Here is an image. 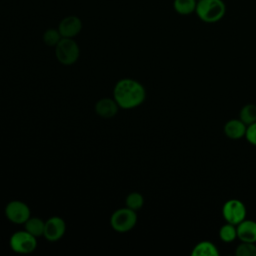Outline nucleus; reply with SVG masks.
<instances>
[{"mask_svg":"<svg viewBox=\"0 0 256 256\" xmlns=\"http://www.w3.org/2000/svg\"><path fill=\"white\" fill-rule=\"evenodd\" d=\"M113 98L120 108L133 109L144 102L146 90L140 82L124 78L116 83L113 89Z\"/></svg>","mask_w":256,"mask_h":256,"instance_id":"f257e3e1","label":"nucleus"},{"mask_svg":"<svg viewBox=\"0 0 256 256\" xmlns=\"http://www.w3.org/2000/svg\"><path fill=\"white\" fill-rule=\"evenodd\" d=\"M195 13L205 23H216L226 13V5L223 0H200L197 2Z\"/></svg>","mask_w":256,"mask_h":256,"instance_id":"f03ea898","label":"nucleus"},{"mask_svg":"<svg viewBox=\"0 0 256 256\" xmlns=\"http://www.w3.org/2000/svg\"><path fill=\"white\" fill-rule=\"evenodd\" d=\"M80 55L78 44L73 38L62 37L59 43L55 46V56L57 60L66 66L74 64Z\"/></svg>","mask_w":256,"mask_h":256,"instance_id":"7ed1b4c3","label":"nucleus"},{"mask_svg":"<svg viewBox=\"0 0 256 256\" xmlns=\"http://www.w3.org/2000/svg\"><path fill=\"white\" fill-rule=\"evenodd\" d=\"M137 223L136 211L126 207L113 212L110 218V225L116 232L125 233L135 227Z\"/></svg>","mask_w":256,"mask_h":256,"instance_id":"20e7f679","label":"nucleus"},{"mask_svg":"<svg viewBox=\"0 0 256 256\" xmlns=\"http://www.w3.org/2000/svg\"><path fill=\"white\" fill-rule=\"evenodd\" d=\"M10 248L19 254H29L37 247L36 237L28 231H16L9 240Z\"/></svg>","mask_w":256,"mask_h":256,"instance_id":"39448f33","label":"nucleus"},{"mask_svg":"<svg viewBox=\"0 0 256 256\" xmlns=\"http://www.w3.org/2000/svg\"><path fill=\"white\" fill-rule=\"evenodd\" d=\"M246 207L244 203L238 199H230L226 201L222 207V216L227 223L237 225L246 218Z\"/></svg>","mask_w":256,"mask_h":256,"instance_id":"423d86ee","label":"nucleus"},{"mask_svg":"<svg viewBox=\"0 0 256 256\" xmlns=\"http://www.w3.org/2000/svg\"><path fill=\"white\" fill-rule=\"evenodd\" d=\"M5 215L12 223L24 224L30 218L31 212L26 203L19 200H13L6 205Z\"/></svg>","mask_w":256,"mask_h":256,"instance_id":"0eeeda50","label":"nucleus"},{"mask_svg":"<svg viewBox=\"0 0 256 256\" xmlns=\"http://www.w3.org/2000/svg\"><path fill=\"white\" fill-rule=\"evenodd\" d=\"M66 231V224L64 220L58 216L50 217L45 221V228L43 236L49 242H56L60 240Z\"/></svg>","mask_w":256,"mask_h":256,"instance_id":"6e6552de","label":"nucleus"},{"mask_svg":"<svg viewBox=\"0 0 256 256\" xmlns=\"http://www.w3.org/2000/svg\"><path fill=\"white\" fill-rule=\"evenodd\" d=\"M58 30L62 37L74 38L82 30V21L79 17L74 15L66 16L60 21L58 25Z\"/></svg>","mask_w":256,"mask_h":256,"instance_id":"1a4fd4ad","label":"nucleus"},{"mask_svg":"<svg viewBox=\"0 0 256 256\" xmlns=\"http://www.w3.org/2000/svg\"><path fill=\"white\" fill-rule=\"evenodd\" d=\"M237 238L241 242L256 243V221L246 218L236 225Z\"/></svg>","mask_w":256,"mask_h":256,"instance_id":"9d476101","label":"nucleus"},{"mask_svg":"<svg viewBox=\"0 0 256 256\" xmlns=\"http://www.w3.org/2000/svg\"><path fill=\"white\" fill-rule=\"evenodd\" d=\"M247 130V125L243 123L240 119L228 120L223 128L226 137L232 140H238L245 137Z\"/></svg>","mask_w":256,"mask_h":256,"instance_id":"9b49d317","label":"nucleus"},{"mask_svg":"<svg viewBox=\"0 0 256 256\" xmlns=\"http://www.w3.org/2000/svg\"><path fill=\"white\" fill-rule=\"evenodd\" d=\"M118 104L116 101L110 98H102L95 104V112L97 115H99L102 118H112L114 117L118 112Z\"/></svg>","mask_w":256,"mask_h":256,"instance_id":"f8f14e48","label":"nucleus"},{"mask_svg":"<svg viewBox=\"0 0 256 256\" xmlns=\"http://www.w3.org/2000/svg\"><path fill=\"white\" fill-rule=\"evenodd\" d=\"M193 256H218L219 251L215 244L210 241H201L196 244L191 252Z\"/></svg>","mask_w":256,"mask_h":256,"instance_id":"ddd939ff","label":"nucleus"},{"mask_svg":"<svg viewBox=\"0 0 256 256\" xmlns=\"http://www.w3.org/2000/svg\"><path fill=\"white\" fill-rule=\"evenodd\" d=\"M197 6L196 0H174L173 1V8L176 13L187 16L192 13H195Z\"/></svg>","mask_w":256,"mask_h":256,"instance_id":"4468645a","label":"nucleus"},{"mask_svg":"<svg viewBox=\"0 0 256 256\" xmlns=\"http://www.w3.org/2000/svg\"><path fill=\"white\" fill-rule=\"evenodd\" d=\"M25 230L28 231L33 236L40 237L44 234V228H45V222L37 217H30L25 223Z\"/></svg>","mask_w":256,"mask_h":256,"instance_id":"2eb2a0df","label":"nucleus"},{"mask_svg":"<svg viewBox=\"0 0 256 256\" xmlns=\"http://www.w3.org/2000/svg\"><path fill=\"white\" fill-rule=\"evenodd\" d=\"M239 119L247 126L256 122V105L251 103L244 105L240 110Z\"/></svg>","mask_w":256,"mask_h":256,"instance_id":"dca6fc26","label":"nucleus"},{"mask_svg":"<svg viewBox=\"0 0 256 256\" xmlns=\"http://www.w3.org/2000/svg\"><path fill=\"white\" fill-rule=\"evenodd\" d=\"M219 238L224 243H231L237 238V229L236 225L227 223L221 226L219 230Z\"/></svg>","mask_w":256,"mask_h":256,"instance_id":"f3484780","label":"nucleus"},{"mask_svg":"<svg viewBox=\"0 0 256 256\" xmlns=\"http://www.w3.org/2000/svg\"><path fill=\"white\" fill-rule=\"evenodd\" d=\"M125 203H126V207H128L134 211H138L142 208V206L144 204V198L138 192H131L130 194L127 195Z\"/></svg>","mask_w":256,"mask_h":256,"instance_id":"a211bd4d","label":"nucleus"},{"mask_svg":"<svg viewBox=\"0 0 256 256\" xmlns=\"http://www.w3.org/2000/svg\"><path fill=\"white\" fill-rule=\"evenodd\" d=\"M61 38H62V36H61L58 28L57 29H54V28L47 29L43 34V42L49 47H55L59 43Z\"/></svg>","mask_w":256,"mask_h":256,"instance_id":"6ab92c4d","label":"nucleus"},{"mask_svg":"<svg viewBox=\"0 0 256 256\" xmlns=\"http://www.w3.org/2000/svg\"><path fill=\"white\" fill-rule=\"evenodd\" d=\"M237 256H256V244L250 242H241L235 250Z\"/></svg>","mask_w":256,"mask_h":256,"instance_id":"aec40b11","label":"nucleus"},{"mask_svg":"<svg viewBox=\"0 0 256 256\" xmlns=\"http://www.w3.org/2000/svg\"><path fill=\"white\" fill-rule=\"evenodd\" d=\"M245 138L251 145L256 147V122L247 126Z\"/></svg>","mask_w":256,"mask_h":256,"instance_id":"412c9836","label":"nucleus"},{"mask_svg":"<svg viewBox=\"0 0 256 256\" xmlns=\"http://www.w3.org/2000/svg\"><path fill=\"white\" fill-rule=\"evenodd\" d=\"M196 1H197V2H198V1H200V0H196Z\"/></svg>","mask_w":256,"mask_h":256,"instance_id":"4be33fe9","label":"nucleus"}]
</instances>
